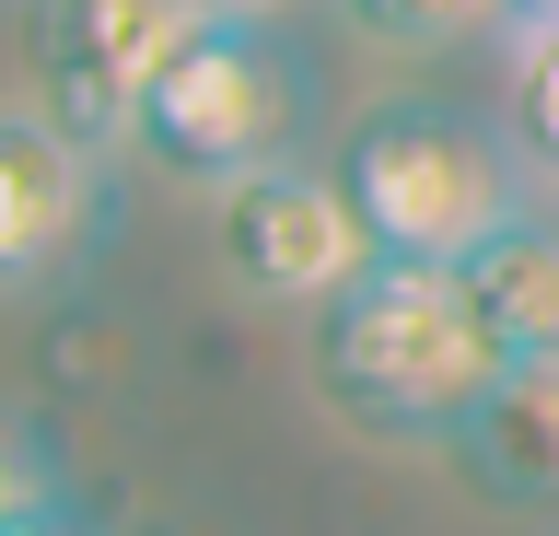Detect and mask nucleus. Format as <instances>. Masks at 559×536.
Returning <instances> with one entry per match:
<instances>
[{
	"mask_svg": "<svg viewBox=\"0 0 559 536\" xmlns=\"http://www.w3.org/2000/svg\"><path fill=\"white\" fill-rule=\"evenodd\" d=\"M466 281H478L489 326H501V350H559V222H548V211L513 222V234H501Z\"/></svg>",
	"mask_w": 559,
	"mask_h": 536,
	"instance_id": "6e6552de",
	"label": "nucleus"
},
{
	"mask_svg": "<svg viewBox=\"0 0 559 536\" xmlns=\"http://www.w3.org/2000/svg\"><path fill=\"white\" fill-rule=\"evenodd\" d=\"M210 0H35V106L70 141L129 152L140 94L164 82V59L199 36Z\"/></svg>",
	"mask_w": 559,
	"mask_h": 536,
	"instance_id": "39448f33",
	"label": "nucleus"
},
{
	"mask_svg": "<svg viewBox=\"0 0 559 536\" xmlns=\"http://www.w3.org/2000/svg\"><path fill=\"white\" fill-rule=\"evenodd\" d=\"M338 24L396 59H454V47H513V0H338Z\"/></svg>",
	"mask_w": 559,
	"mask_h": 536,
	"instance_id": "1a4fd4ad",
	"label": "nucleus"
},
{
	"mask_svg": "<svg viewBox=\"0 0 559 536\" xmlns=\"http://www.w3.org/2000/svg\"><path fill=\"white\" fill-rule=\"evenodd\" d=\"M501 129H513L524 176L559 199V36H524V47H513V94H501Z\"/></svg>",
	"mask_w": 559,
	"mask_h": 536,
	"instance_id": "9d476101",
	"label": "nucleus"
},
{
	"mask_svg": "<svg viewBox=\"0 0 559 536\" xmlns=\"http://www.w3.org/2000/svg\"><path fill=\"white\" fill-rule=\"evenodd\" d=\"M524 36H559V0H513V47Z\"/></svg>",
	"mask_w": 559,
	"mask_h": 536,
	"instance_id": "ddd939ff",
	"label": "nucleus"
},
{
	"mask_svg": "<svg viewBox=\"0 0 559 536\" xmlns=\"http://www.w3.org/2000/svg\"><path fill=\"white\" fill-rule=\"evenodd\" d=\"M501 373H513V350H501L466 269L373 257L326 315H304L314 408L338 431H361V443H384V455H466Z\"/></svg>",
	"mask_w": 559,
	"mask_h": 536,
	"instance_id": "f257e3e1",
	"label": "nucleus"
},
{
	"mask_svg": "<svg viewBox=\"0 0 559 536\" xmlns=\"http://www.w3.org/2000/svg\"><path fill=\"white\" fill-rule=\"evenodd\" d=\"M466 478L501 501H559V350H513L466 431Z\"/></svg>",
	"mask_w": 559,
	"mask_h": 536,
	"instance_id": "0eeeda50",
	"label": "nucleus"
},
{
	"mask_svg": "<svg viewBox=\"0 0 559 536\" xmlns=\"http://www.w3.org/2000/svg\"><path fill=\"white\" fill-rule=\"evenodd\" d=\"M210 269L222 291L269 303V315H326L361 269H373V234L349 211V187L326 152H292L269 176H245L210 199Z\"/></svg>",
	"mask_w": 559,
	"mask_h": 536,
	"instance_id": "20e7f679",
	"label": "nucleus"
},
{
	"mask_svg": "<svg viewBox=\"0 0 559 536\" xmlns=\"http://www.w3.org/2000/svg\"><path fill=\"white\" fill-rule=\"evenodd\" d=\"M338 187L373 257H419V269H478L513 222H536L548 187L524 176V152L501 117L443 106V94H384L338 129Z\"/></svg>",
	"mask_w": 559,
	"mask_h": 536,
	"instance_id": "f03ea898",
	"label": "nucleus"
},
{
	"mask_svg": "<svg viewBox=\"0 0 559 536\" xmlns=\"http://www.w3.org/2000/svg\"><path fill=\"white\" fill-rule=\"evenodd\" d=\"M0 536H94V525H82L70 501H47V513H24V525H0Z\"/></svg>",
	"mask_w": 559,
	"mask_h": 536,
	"instance_id": "f8f14e48",
	"label": "nucleus"
},
{
	"mask_svg": "<svg viewBox=\"0 0 559 536\" xmlns=\"http://www.w3.org/2000/svg\"><path fill=\"white\" fill-rule=\"evenodd\" d=\"M210 12H269V24H280V12H304V0H210Z\"/></svg>",
	"mask_w": 559,
	"mask_h": 536,
	"instance_id": "4468645a",
	"label": "nucleus"
},
{
	"mask_svg": "<svg viewBox=\"0 0 559 536\" xmlns=\"http://www.w3.org/2000/svg\"><path fill=\"white\" fill-rule=\"evenodd\" d=\"M105 199H117V152L70 141L47 106H12L0 94V303L59 291L94 257Z\"/></svg>",
	"mask_w": 559,
	"mask_h": 536,
	"instance_id": "423d86ee",
	"label": "nucleus"
},
{
	"mask_svg": "<svg viewBox=\"0 0 559 536\" xmlns=\"http://www.w3.org/2000/svg\"><path fill=\"white\" fill-rule=\"evenodd\" d=\"M47 501H70L59 431L35 420L24 396H0V525H24V513H47Z\"/></svg>",
	"mask_w": 559,
	"mask_h": 536,
	"instance_id": "9b49d317",
	"label": "nucleus"
},
{
	"mask_svg": "<svg viewBox=\"0 0 559 536\" xmlns=\"http://www.w3.org/2000/svg\"><path fill=\"white\" fill-rule=\"evenodd\" d=\"M314 117H326V82L269 12H199V36L164 59V82L129 117V164L187 199H222V187L314 152Z\"/></svg>",
	"mask_w": 559,
	"mask_h": 536,
	"instance_id": "7ed1b4c3",
	"label": "nucleus"
}]
</instances>
